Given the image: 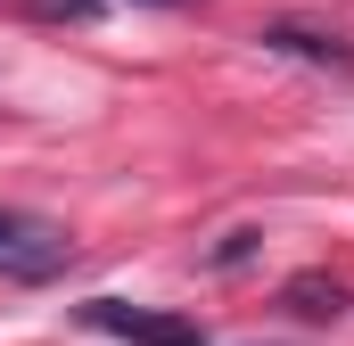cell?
<instances>
[{"mask_svg":"<svg viewBox=\"0 0 354 346\" xmlns=\"http://www.w3.org/2000/svg\"><path fill=\"white\" fill-rule=\"evenodd\" d=\"M66 264H75V239L50 215L0 206V280H58Z\"/></svg>","mask_w":354,"mask_h":346,"instance_id":"6da1fadb","label":"cell"},{"mask_svg":"<svg viewBox=\"0 0 354 346\" xmlns=\"http://www.w3.org/2000/svg\"><path fill=\"white\" fill-rule=\"evenodd\" d=\"M83 322H91V330H107V338H124V346H206L198 322H181V313H149V305H124V297H91Z\"/></svg>","mask_w":354,"mask_h":346,"instance_id":"7a4b0ae2","label":"cell"},{"mask_svg":"<svg viewBox=\"0 0 354 346\" xmlns=\"http://www.w3.org/2000/svg\"><path fill=\"white\" fill-rule=\"evenodd\" d=\"M264 50H280V58H305V66H346V58H354L338 33H297V25H272Z\"/></svg>","mask_w":354,"mask_h":346,"instance_id":"3957f363","label":"cell"},{"mask_svg":"<svg viewBox=\"0 0 354 346\" xmlns=\"http://www.w3.org/2000/svg\"><path fill=\"white\" fill-rule=\"evenodd\" d=\"M288 305H297V313H313V322H338V313H346V289L305 272V280H288Z\"/></svg>","mask_w":354,"mask_h":346,"instance_id":"277c9868","label":"cell"},{"mask_svg":"<svg viewBox=\"0 0 354 346\" xmlns=\"http://www.w3.org/2000/svg\"><path fill=\"white\" fill-rule=\"evenodd\" d=\"M107 0H25V17H50V25H91Z\"/></svg>","mask_w":354,"mask_h":346,"instance_id":"5b68a950","label":"cell"}]
</instances>
